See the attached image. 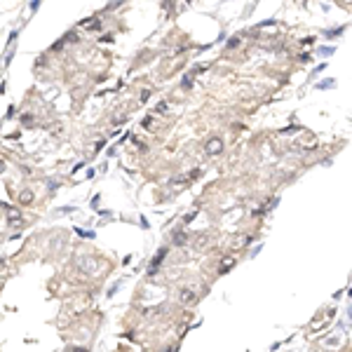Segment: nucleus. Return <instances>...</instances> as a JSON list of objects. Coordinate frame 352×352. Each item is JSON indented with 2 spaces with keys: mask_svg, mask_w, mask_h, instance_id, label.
I'll return each mask as SVG.
<instances>
[{
  "mask_svg": "<svg viewBox=\"0 0 352 352\" xmlns=\"http://www.w3.org/2000/svg\"><path fill=\"white\" fill-rule=\"evenodd\" d=\"M204 153H207V155H218V153H223V141H221L218 136H211V139L204 143Z\"/></svg>",
  "mask_w": 352,
  "mask_h": 352,
  "instance_id": "obj_1",
  "label": "nucleus"
},
{
  "mask_svg": "<svg viewBox=\"0 0 352 352\" xmlns=\"http://www.w3.org/2000/svg\"><path fill=\"white\" fill-rule=\"evenodd\" d=\"M164 256H167V249H160L157 254H155V258L150 261V268H148V272H150V275L157 272V268L162 265V258H164Z\"/></svg>",
  "mask_w": 352,
  "mask_h": 352,
  "instance_id": "obj_2",
  "label": "nucleus"
},
{
  "mask_svg": "<svg viewBox=\"0 0 352 352\" xmlns=\"http://www.w3.org/2000/svg\"><path fill=\"white\" fill-rule=\"evenodd\" d=\"M209 242H211V235L209 232H202V235H197V237L193 239V249H207Z\"/></svg>",
  "mask_w": 352,
  "mask_h": 352,
  "instance_id": "obj_3",
  "label": "nucleus"
},
{
  "mask_svg": "<svg viewBox=\"0 0 352 352\" xmlns=\"http://www.w3.org/2000/svg\"><path fill=\"white\" fill-rule=\"evenodd\" d=\"M178 298L183 300V303H193L195 293H193V291H188V289H181V291H178Z\"/></svg>",
  "mask_w": 352,
  "mask_h": 352,
  "instance_id": "obj_4",
  "label": "nucleus"
},
{
  "mask_svg": "<svg viewBox=\"0 0 352 352\" xmlns=\"http://www.w3.org/2000/svg\"><path fill=\"white\" fill-rule=\"evenodd\" d=\"M232 265H235V258H223V263H221V272H228Z\"/></svg>",
  "mask_w": 352,
  "mask_h": 352,
  "instance_id": "obj_5",
  "label": "nucleus"
},
{
  "mask_svg": "<svg viewBox=\"0 0 352 352\" xmlns=\"http://www.w3.org/2000/svg\"><path fill=\"white\" fill-rule=\"evenodd\" d=\"M326 87H336L333 80H322V82H317V89H326Z\"/></svg>",
  "mask_w": 352,
  "mask_h": 352,
  "instance_id": "obj_6",
  "label": "nucleus"
},
{
  "mask_svg": "<svg viewBox=\"0 0 352 352\" xmlns=\"http://www.w3.org/2000/svg\"><path fill=\"white\" fill-rule=\"evenodd\" d=\"M343 31H345V26H338V28H333V31H326V35H329V38H336V35H340Z\"/></svg>",
  "mask_w": 352,
  "mask_h": 352,
  "instance_id": "obj_7",
  "label": "nucleus"
},
{
  "mask_svg": "<svg viewBox=\"0 0 352 352\" xmlns=\"http://www.w3.org/2000/svg\"><path fill=\"white\" fill-rule=\"evenodd\" d=\"M174 242H176V244H183V242H185V235H183V232H174Z\"/></svg>",
  "mask_w": 352,
  "mask_h": 352,
  "instance_id": "obj_8",
  "label": "nucleus"
},
{
  "mask_svg": "<svg viewBox=\"0 0 352 352\" xmlns=\"http://www.w3.org/2000/svg\"><path fill=\"white\" fill-rule=\"evenodd\" d=\"M167 110V101H160L157 106H155V113H164Z\"/></svg>",
  "mask_w": 352,
  "mask_h": 352,
  "instance_id": "obj_9",
  "label": "nucleus"
},
{
  "mask_svg": "<svg viewBox=\"0 0 352 352\" xmlns=\"http://www.w3.org/2000/svg\"><path fill=\"white\" fill-rule=\"evenodd\" d=\"M183 87H193V75H183Z\"/></svg>",
  "mask_w": 352,
  "mask_h": 352,
  "instance_id": "obj_10",
  "label": "nucleus"
},
{
  "mask_svg": "<svg viewBox=\"0 0 352 352\" xmlns=\"http://www.w3.org/2000/svg\"><path fill=\"white\" fill-rule=\"evenodd\" d=\"M33 200V193L28 190V193H21V202H31Z\"/></svg>",
  "mask_w": 352,
  "mask_h": 352,
  "instance_id": "obj_11",
  "label": "nucleus"
},
{
  "mask_svg": "<svg viewBox=\"0 0 352 352\" xmlns=\"http://www.w3.org/2000/svg\"><path fill=\"white\" fill-rule=\"evenodd\" d=\"M148 99H150V89H143L141 92V101H148Z\"/></svg>",
  "mask_w": 352,
  "mask_h": 352,
  "instance_id": "obj_12",
  "label": "nucleus"
},
{
  "mask_svg": "<svg viewBox=\"0 0 352 352\" xmlns=\"http://www.w3.org/2000/svg\"><path fill=\"white\" fill-rule=\"evenodd\" d=\"M319 52H322V54H333V52H336V47H322Z\"/></svg>",
  "mask_w": 352,
  "mask_h": 352,
  "instance_id": "obj_13",
  "label": "nucleus"
},
{
  "mask_svg": "<svg viewBox=\"0 0 352 352\" xmlns=\"http://www.w3.org/2000/svg\"><path fill=\"white\" fill-rule=\"evenodd\" d=\"M195 216H197V211H190V214H188V216H185V218H183V221H185V223H190V221H193V218H195Z\"/></svg>",
  "mask_w": 352,
  "mask_h": 352,
  "instance_id": "obj_14",
  "label": "nucleus"
},
{
  "mask_svg": "<svg viewBox=\"0 0 352 352\" xmlns=\"http://www.w3.org/2000/svg\"><path fill=\"white\" fill-rule=\"evenodd\" d=\"M200 176H202V171H200V169H193V171H190V178H200Z\"/></svg>",
  "mask_w": 352,
  "mask_h": 352,
  "instance_id": "obj_15",
  "label": "nucleus"
},
{
  "mask_svg": "<svg viewBox=\"0 0 352 352\" xmlns=\"http://www.w3.org/2000/svg\"><path fill=\"white\" fill-rule=\"evenodd\" d=\"M228 45H230V47H237V45H239V38H230Z\"/></svg>",
  "mask_w": 352,
  "mask_h": 352,
  "instance_id": "obj_16",
  "label": "nucleus"
},
{
  "mask_svg": "<svg viewBox=\"0 0 352 352\" xmlns=\"http://www.w3.org/2000/svg\"><path fill=\"white\" fill-rule=\"evenodd\" d=\"M300 42H303V45H312V42H315V38H312V35H310V38H303V40H300Z\"/></svg>",
  "mask_w": 352,
  "mask_h": 352,
  "instance_id": "obj_17",
  "label": "nucleus"
},
{
  "mask_svg": "<svg viewBox=\"0 0 352 352\" xmlns=\"http://www.w3.org/2000/svg\"><path fill=\"white\" fill-rule=\"evenodd\" d=\"M31 122H33V117H31V115L26 113V115H24V124H31Z\"/></svg>",
  "mask_w": 352,
  "mask_h": 352,
  "instance_id": "obj_18",
  "label": "nucleus"
}]
</instances>
